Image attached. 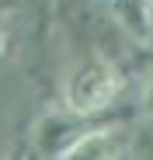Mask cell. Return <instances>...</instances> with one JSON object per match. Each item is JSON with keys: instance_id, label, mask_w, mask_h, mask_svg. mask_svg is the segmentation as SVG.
Here are the masks:
<instances>
[{"instance_id": "1", "label": "cell", "mask_w": 153, "mask_h": 160, "mask_svg": "<svg viewBox=\"0 0 153 160\" xmlns=\"http://www.w3.org/2000/svg\"><path fill=\"white\" fill-rule=\"evenodd\" d=\"M122 91V73L111 59H87L84 66H76L73 77L66 80V112L76 118L101 115Z\"/></svg>"}, {"instance_id": "2", "label": "cell", "mask_w": 153, "mask_h": 160, "mask_svg": "<svg viewBox=\"0 0 153 160\" xmlns=\"http://www.w3.org/2000/svg\"><path fill=\"white\" fill-rule=\"evenodd\" d=\"M111 11L136 42L150 45L153 42V0H111Z\"/></svg>"}, {"instance_id": "3", "label": "cell", "mask_w": 153, "mask_h": 160, "mask_svg": "<svg viewBox=\"0 0 153 160\" xmlns=\"http://www.w3.org/2000/svg\"><path fill=\"white\" fill-rule=\"evenodd\" d=\"M111 153H115V125H101L59 160H108Z\"/></svg>"}, {"instance_id": "4", "label": "cell", "mask_w": 153, "mask_h": 160, "mask_svg": "<svg viewBox=\"0 0 153 160\" xmlns=\"http://www.w3.org/2000/svg\"><path fill=\"white\" fill-rule=\"evenodd\" d=\"M4 52H7V32L0 28V59H4Z\"/></svg>"}, {"instance_id": "5", "label": "cell", "mask_w": 153, "mask_h": 160, "mask_svg": "<svg viewBox=\"0 0 153 160\" xmlns=\"http://www.w3.org/2000/svg\"><path fill=\"white\" fill-rule=\"evenodd\" d=\"M7 160H28V153H24V150H14V153H11Z\"/></svg>"}, {"instance_id": "6", "label": "cell", "mask_w": 153, "mask_h": 160, "mask_svg": "<svg viewBox=\"0 0 153 160\" xmlns=\"http://www.w3.org/2000/svg\"><path fill=\"white\" fill-rule=\"evenodd\" d=\"M146 112L153 115V87H150V94H146Z\"/></svg>"}]
</instances>
